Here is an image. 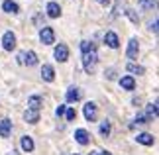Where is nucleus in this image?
<instances>
[{
    "label": "nucleus",
    "instance_id": "f257e3e1",
    "mask_svg": "<svg viewBox=\"0 0 159 155\" xmlns=\"http://www.w3.org/2000/svg\"><path fill=\"white\" fill-rule=\"evenodd\" d=\"M98 61V53L96 51H89V53H83V67L87 73H93L94 71V65Z\"/></svg>",
    "mask_w": 159,
    "mask_h": 155
},
{
    "label": "nucleus",
    "instance_id": "f03ea898",
    "mask_svg": "<svg viewBox=\"0 0 159 155\" xmlns=\"http://www.w3.org/2000/svg\"><path fill=\"white\" fill-rule=\"evenodd\" d=\"M39 41L43 43V45H51V43L55 41V32L49 26H45V28L39 30Z\"/></svg>",
    "mask_w": 159,
    "mask_h": 155
},
{
    "label": "nucleus",
    "instance_id": "7ed1b4c3",
    "mask_svg": "<svg viewBox=\"0 0 159 155\" xmlns=\"http://www.w3.org/2000/svg\"><path fill=\"white\" fill-rule=\"evenodd\" d=\"M53 57H55V61H59V63H65V61L69 59V47H67L65 43H59L53 51Z\"/></svg>",
    "mask_w": 159,
    "mask_h": 155
},
{
    "label": "nucleus",
    "instance_id": "20e7f679",
    "mask_svg": "<svg viewBox=\"0 0 159 155\" xmlns=\"http://www.w3.org/2000/svg\"><path fill=\"white\" fill-rule=\"evenodd\" d=\"M2 47H4V51H14V47H16V35H14V32H4V35H2Z\"/></svg>",
    "mask_w": 159,
    "mask_h": 155
},
{
    "label": "nucleus",
    "instance_id": "39448f33",
    "mask_svg": "<svg viewBox=\"0 0 159 155\" xmlns=\"http://www.w3.org/2000/svg\"><path fill=\"white\" fill-rule=\"evenodd\" d=\"M83 114H84V120L87 122H94L96 120V104L94 102H87L83 106Z\"/></svg>",
    "mask_w": 159,
    "mask_h": 155
},
{
    "label": "nucleus",
    "instance_id": "423d86ee",
    "mask_svg": "<svg viewBox=\"0 0 159 155\" xmlns=\"http://www.w3.org/2000/svg\"><path fill=\"white\" fill-rule=\"evenodd\" d=\"M138 49H139V45H138V39L136 38H132L130 41H128V49H126V55L130 57L132 61L138 57Z\"/></svg>",
    "mask_w": 159,
    "mask_h": 155
},
{
    "label": "nucleus",
    "instance_id": "0eeeda50",
    "mask_svg": "<svg viewBox=\"0 0 159 155\" xmlns=\"http://www.w3.org/2000/svg\"><path fill=\"white\" fill-rule=\"evenodd\" d=\"M104 43H106L108 47H112V49H118V47H120V39H118V35H116L114 32H106Z\"/></svg>",
    "mask_w": 159,
    "mask_h": 155
},
{
    "label": "nucleus",
    "instance_id": "6e6552de",
    "mask_svg": "<svg viewBox=\"0 0 159 155\" xmlns=\"http://www.w3.org/2000/svg\"><path fill=\"white\" fill-rule=\"evenodd\" d=\"M79 98H81V90L77 89V86H69V89H67V94H65V100L67 102H77Z\"/></svg>",
    "mask_w": 159,
    "mask_h": 155
},
{
    "label": "nucleus",
    "instance_id": "1a4fd4ad",
    "mask_svg": "<svg viewBox=\"0 0 159 155\" xmlns=\"http://www.w3.org/2000/svg\"><path fill=\"white\" fill-rule=\"evenodd\" d=\"M75 139H77V144H81V145H87L89 141H90V138H89V132H87V130H83V128L75 130Z\"/></svg>",
    "mask_w": 159,
    "mask_h": 155
},
{
    "label": "nucleus",
    "instance_id": "9d476101",
    "mask_svg": "<svg viewBox=\"0 0 159 155\" xmlns=\"http://www.w3.org/2000/svg\"><path fill=\"white\" fill-rule=\"evenodd\" d=\"M12 134V122L8 118H4V120H0V135L2 138H10Z\"/></svg>",
    "mask_w": 159,
    "mask_h": 155
},
{
    "label": "nucleus",
    "instance_id": "9b49d317",
    "mask_svg": "<svg viewBox=\"0 0 159 155\" xmlns=\"http://www.w3.org/2000/svg\"><path fill=\"white\" fill-rule=\"evenodd\" d=\"M45 10H47V16L49 18H59L61 16V6L57 2H47Z\"/></svg>",
    "mask_w": 159,
    "mask_h": 155
},
{
    "label": "nucleus",
    "instance_id": "f8f14e48",
    "mask_svg": "<svg viewBox=\"0 0 159 155\" xmlns=\"http://www.w3.org/2000/svg\"><path fill=\"white\" fill-rule=\"evenodd\" d=\"M20 145H22V151H26V153L34 151V147H35L34 139L30 138V135H22V139H20Z\"/></svg>",
    "mask_w": 159,
    "mask_h": 155
},
{
    "label": "nucleus",
    "instance_id": "ddd939ff",
    "mask_svg": "<svg viewBox=\"0 0 159 155\" xmlns=\"http://www.w3.org/2000/svg\"><path fill=\"white\" fill-rule=\"evenodd\" d=\"M41 79L45 80V83H51V80L55 79V71L51 65H43L41 67Z\"/></svg>",
    "mask_w": 159,
    "mask_h": 155
},
{
    "label": "nucleus",
    "instance_id": "4468645a",
    "mask_svg": "<svg viewBox=\"0 0 159 155\" xmlns=\"http://www.w3.org/2000/svg\"><path fill=\"white\" fill-rule=\"evenodd\" d=\"M2 10L8 12V14H18V12H20V6H18L14 0H4V2H2Z\"/></svg>",
    "mask_w": 159,
    "mask_h": 155
},
{
    "label": "nucleus",
    "instance_id": "2eb2a0df",
    "mask_svg": "<svg viewBox=\"0 0 159 155\" xmlns=\"http://www.w3.org/2000/svg\"><path fill=\"white\" fill-rule=\"evenodd\" d=\"M120 86H122V89H126V90H134V89H136V80H134V77L126 75V77L120 79Z\"/></svg>",
    "mask_w": 159,
    "mask_h": 155
},
{
    "label": "nucleus",
    "instance_id": "dca6fc26",
    "mask_svg": "<svg viewBox=\"0 0 159 155\" xmlns=\"http://www.w3.org/2000/svg\"><path fill=\"white\" fill-rule=\"evenodd\" d=\"M24 120H26L28 124H38V120H39V110H26Z\"/></svg>",
    "mask_w": 159,
    "mask_h": 155
},
{
    "label": "nucleus",
    "instance_id": "f3484780",
    "mask_svg": "<svg viewBox=\"0 0 159 155\" xmlns=\"http://www.w3.org/2000/svg\"><path fill=\"white\" fill-rule=\"evenodd\" d=\"M41 102H43V98L39 94H34L28 98V104H30V110H39L41 108Z\"/></svg>",
    "mask_w": 159,
    "mask_h": 155
},
{
    "label": "nucleus",
    "instance_id": "a211bd4d",
    "mask_svg": "<svg viewBox=\"0 0 159 155\" xmlns=\"http://www.w3.org/2000/svg\"><path fill=\"white\" fill-rule=\"evenodd\" d=\"M35 63H38V55H35V51H26L24 53V65L34 67Z\"/></svg>",
    "mask_w": 159,
    "mask_h": 155
},
{
    "label": "nucleus",
    "instance_id": "6ab92c4d",
    "mask_svg": "<svg viewBox=\"0 0 159 155\" xmlns=\"http://www.w3.org/2000/svg\"><path fill=\"white\" fill-rule=\"evenodd\" d=\"M136 141H138V144H142V145H153V135H149V134H138L136 135Z\"/></svg>",
    "mask_w": 159,
    "mask_h": 155
},
{
    "label": "nucleus",
    "instance_id": "aec40b11",
    "mask_svg": "<svg viewBox=\"0 0 159 155\" xmlns=\"http://www.w3.org/2000/svg\"><path fill=\"white\" fill-rule=\"evenodd\" d=\"M126 71L132 73V75H143V73H145V69H143L142 65H136V63H132V61L126 65Z\"/></svg>",
    "mask_w": 159,
    "mask_h": 155
},
{
    "label": "nucleus",
    "instance_id": "412c9836",
    "mask_svg": "<svg viewBox=\"0 0 159 155\" xmlns=\"http://www.w3.org/2000/svg\"><path fill=\"white\" fill-rule=\"evenodd\" d=\"M139 6H142V10H155L159 2L157 0H139Z\"/></svg>",
    "mask_w": 159,
    "mask_h": 155
},
{
    "label": "nucleus",
    "instance_id": "4be33fe9",
    "mask_svg": "<svg viewBox=\"0 0 159 155\" xmlns=\"http://www.w3.org/2000/svg\"><path fill=\"white\" fill-rule=\"evenodd\" d=\"M98 132H100L102 138H108V135H110V122H108V120H102V122H100Z\"/></svg>",
    "mask_w": 159,
    "mask_h": 155
},
{
    "label": "nucleus",
    "instance_id": "5701e85b",
    "mask_svg": "<svg viewBox=\"0 0 159 155\" xmlns=\"http://www.w3.org/2000/svg\"><path fill=\"white\" fill-rule=\"evenodd\" d=\"M89 51H96L94 41H81V53H89Z\"/></svg>",
    "mask_w": 159,
    "mask_h": 155
},
{
    "label": "nucleus",
    "instance_id": "b1692460",
    "mask_svg": "<svg viewBox=\"0 0 159 155\" xmlns=\"http://www.w3.org/2000/svg\"><path fill=\"white\" fill-rule=\"evenodd\" d=\"M75 116H77L75 108H67V110H65V118H67V122H73V120H75Z\"/></svg>",
    "mask_w": 159,
    "mask_h": 155
},
{
    "label": "nucleus",
    "instance_id": "393cba45",
    "mask_svg": "<svg viewBox=\"0 0 159 155\" xmlns=\"http://www.w3.org/2000/svg\"><path fill=\"white\" fill-rule=\"evenodd\" d=\"M126 16L130 18V20H132L134 24H138V22H139V18H138V14H136V12H134V10H130V8L126 10Z\"/></svg>",
    "mask_w": 159,
    "mask_h": 155
},
{
    "label": "nucleus",
    "instance_id": "a878e982",
    "mask_svg": "<svg viewBox=\"0 0 159 155\" xmlns=\"http://www.w3.org/2000/svg\"><path fill=\"white\" fill-rule=\"evenodd\" d=\"M145 122H149V118H148V114H138L136 116V124H145Z\"/></svg>",
    "mask_w": 159,
    "mask_h": 155
},
{
    "label": "nucleus",
    "instance_id": "bb28decb",
    "mask_svg": "<svg viewBox=\"0 0 159 155\" xmlns=\"http://www.w3.org/2000/svg\"><path fill=\"white\" fill-rule=\"evenodd\" d=\"M151 32H155V34H159V18L151 24Z\"/></svg>",
    "mask_w": 159,
    "mask_h": 155
},
{
    "label": "nucleus",
    "instance_id": "cd10ccee",
    "mask_svg": "<svg viewBox=\"0 0 159 155\" xmlns=\"http://www.w3.org/2000/svg\"><path fill=\"white\" fill-rule=\"evenodd\" d=\"M65 110H67V108L63 106V104H61V106H57V110H55V114H57V116H63V114H65Z\"/></svg>",
    "mask_w": 159,
    "mask_h": 155
},
{
    "label": "nucleus",
    "instance_id": "c85d7f7f",
    "mask_svg": "<svg viewBox=\"0 0 159 155\" xmlns=\"http://www.w3.org/2000/svg\"><path fill=\"white\" fill-rule=\"evenodd\" d=\"M24 53H26V51L18 53V57H16V61H18V63H20V65H24Z\"/></svg>",
    "mask_w": 159,
    "mask_h": 155
},
{
    "label": "nucleus",
    "instance_id": "c756f323",
    "mask_svg": "<svg viewBox=\"0 0 159 155\" xmlns=\"http://www.w3.org/2000/svg\"><path fill=\"white\" fill-rule=\"evenodd\" d=\"M153 110H155V116H159V98L153 102Z\"/></svg>",
    "mask_w": 159,
    "mask_h": 155
},
{
    "label": "nucleus",
    "instance_id": "7c9ffc66",
    "mask_svg": "<svg viewBox=\"0 0 159 155\" xmlns=\"http://www.w3.org/2000/svg\"><path fill=\"white\" fill-rule=\"evenodd\" d=\"M106 77H108V79H114V71L108 69V71H106Z\"/></svg>",
    "mask_w": 159,
    "mask_h": 155
},
{
    "label": "nucleus",
    "instance_id": "2f4dec72",
    "mask_svg": "<svg viewBox=\"0 0 159 155\" xmlns=\"http://www.w3.org/2000/svg\"><path fill=\"white\" fill-rule=\"evenodd\" d=\"M96 2H100L102 6H108V4H110V0H96Z\"/></svg>",
    "mask_w": 159,
    "mask_h": 155
},
{
    "label": "nucleus",
    "instance_id": "473e14b6",
    "mask_svg": "<svg viewBox=\"0 0 159 155\" xmlns=\"http://www.w3.org/2000/svg\"><path fill=\"white\" fill-rule=\"evenodd\" d=\"M98 155H112V153H110V151H100Z\"/></svg>",
    "mask_w": 159,
    "mask_h": 155
},
{
    "label": "nucleus",
    "instance_id": "72a5a7b5",
    "mask_svg": "<svg viewBox=\"0 0 159 155\" xmlns=\"http://www.w3.org/2000/svg\"><path fill=\"white\" fill-rule=\"evenodd\" d=\"M90 155H98V153H96V151H94V153H90Z\"/></svg>",
    "mask_w": 159,
    "mask_h": 155
}]
</instances>
